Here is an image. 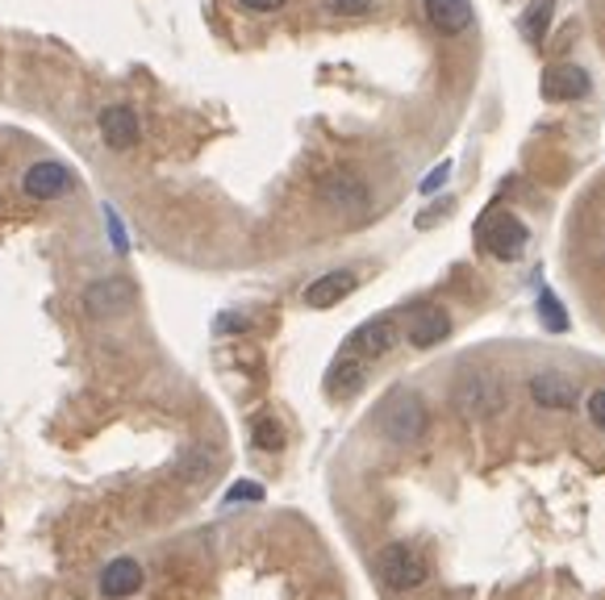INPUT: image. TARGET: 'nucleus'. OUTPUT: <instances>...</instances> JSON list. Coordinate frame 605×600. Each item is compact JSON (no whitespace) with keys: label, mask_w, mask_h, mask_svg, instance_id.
<instances>
[{"label":"nucleus","mask_w":605,"mask_h":600,"mask_svg":"<svg viewBox=\"0 0 605 600\" xmlns=\"http://www.w3.org/2000/svg\"><path fill=\"white\" fill-rule=\"evenodd\" d=\"M376 426L393 447H414L417 438L426 433V426H431V413H426L422 393L397 388L393 396H384L376 409Z\"/></svg>","instance_id":"f257e3e1"},{"label":"nucleus","mask_w":605,"mask_h":600,"mask_svg":"<svg viewBox=\"0 0 605 600\" xmlns=\"http://www.w3.org/2000/svg\"><path fill=\"white\" fill-rule=\"evenodd\" d=\"M476 243L485 246L492 259L513 262V259L527 255L530 229L522 217H513V213H506V208H489V213L480 217V225H476Z\"/></svg>","instance_id":"f03ea898"},{"label":"nucleus","mask_w":605,"mask_h":600,"mask_svg":"<svg viewBox=\"0 0 605 600\" xmlns=\"http://www.w3.org/2000/svg\"><path fill=\"white\" fill-rule=\"evenodd\" d=\"M376 576L380 583L393 588V592H414V588L426 583L431 567H426V559H422L410 543H389L376 555Z\"/></svg>","instance_id":"7ed1b4c3"},{"label":"nucleus","mask_w":605,"mask_h":600,"mask_svg":"<svg viewBox=\"0 0 605 600\" xmlns=\"http://www.w3.org/2000/svg\"><path fill=\"white\" fill-rule=\"evenodd\" d=\"M501 405H506V393H501V384L489 379V375L473 372L455 384V409L464 413L468 421H485L492 413H501Z\"/></svg>","instance_id":"20e7f679"},{"label":"nucleus","mask_w":605,"mask_h":600,"mask_svg":"<svg viewBox=\"0 0 605 600\" xmlns=\"http://www.w3.org/2000/svg\"><path fill=\"white\" fill-rule=\"evenodd\" d=\"M130 304H134V283L121 280V276H105V280H93L84 288V313L93 321L121 318Z\"/></svg>","instance_id":"39448f33"},{"label":"nucleus","mask_w":605,"mask_h":600,"mask_svg":"<svg viewBox=\"0 0 605 600\" xmlns=\"http://www.w3.org/2000/svg\"><path fill=\"white\" fill-rule=\"evenodd\" d=\"M318 196L335 213H363L368 201H372V192H368V184H363L355 171H330L322 184H318Z\"/></svg>","instance_id":"423d86ee"},{"label":"nucleus","mask_w":605,"mask_h":600,"mask_svg":"<svg viewBox=\"0 0 605 600\" xmlns=\"http://www.w3.org/2000/svg\"><path fill=\"white\" fill-rule=\"evenodd\" d=\"M393 342H397V321L393 318H372L363 321L355 334L347 338V346H342V355L347 358H380L393 351Z\"/></svg>","instance_id":"0eeeda50"},{"label":"nucleus","mask_w":605,"mask_h":600,"mask_svg":"<svg viewBox=\"0 0 605 600\" xmlns=\"http://www.w3.org/2000/svg\"><path fill=\"white\" fill-rule=\"evenodd\" d=\"M527 393H530V400H534V405H543V409H572V405L581 400L576 379H572V375H564V372H555V367L530 375Z\"/></svg>","instance_id":"6e6552de"},{"label":"nucleus","mask_w":605,"mask_h":600,"mask_svg":"<svg viewBox=\"0 0 605 600\" xmlns=\"http://www.w3.org/2000/svg\"><path fill=\"white\" fill-rule=\"evenodd\" d=\"M588 88H593V79L581 63H555L539 79V93L548 100H581V96H588Z\"/></svg>","instance_id":"1a4fd4ad"},{"label":"nucleus","mask_w":605,"mask_h":600,"mask_svg":"<svg viewBox=\"0 0 605 600\" xmlns=\"http://www.w3.org/2000/svg\"><path fill=\"white\" fill-rule=\"evenodd\" d=\"M447 334H452V313L443 304H417V309H410V342H414L417 351H431Z\"/></svg>","instance_id":"9d476101"},{"label":"nucleus","mask_w":605,"mask_h":600,"mask_svg":"<svg viewBox=\"0 0 605 600\" xmlns=\"http://www.w3.org/2000/svg\"><path fill=\"white\" fill-rule=\"evenodd\" d=\"M72 171L63 163H34V168L21 175V192L34 196V201H59L63 192H72Z\"/></svg>","instance_id":"9b49d317"},{"label":"nucleus","mask_w":605,"mask_h":600,"mask_svg":"<svg viewBox=\"0 0 605 600\" xmlns=\"http://www.w3.org/2000/svg\"><path fill=\"white\" fill-rule=\"evenodd\" d=\"M100 138H105V147L114 150L138 147V138H142L138 113H134L130 105H105V109H100Z\"/></svg>","instance_id":"f8f14e48"},{"label":"nucleus","mask_w":605,"mask_h":600,"mask_svg":"<svg viewBox=\"0 0 605 600\" xmlns=\"http://www.w3.org/2000/svg\"><path fill=\"white\" fill-rule=\"evenodd\" d=\"M355 288H360V276L339 267V271H326V276H318V280L305 288V304H309V309H330V304L351 297Z\"/></svg>","instance_id":"ddd939ff"},{"label":"nucleus","mask_w":605,"mask_h":600,"mask_svg":"<svg viewBox=\"0 0 605 600\" xmlns=\"http://www.w3.org/2000/svg\"><path fill=\"white\" fill-rule=\"evenodd\" d=\"M142 562L138 559H114L105 571H100V592L109 600H126L134 592H142Z\"/></svg>","instance_id":"4468645a"},{"label":"nucleus","mask_w":605,"mask_h":600,"mask_svg":"<svg viewBox=\"0 0 605 600\" xmlns=\"http://www.w3.org/2000/svg\"><path fill=\"white\" fill-rule=\"evenodd\" d=\"M422 9H426L431 25L443 30V34H464L476 21L473 0H422Z\"/></svg>","instance_id":"2eb2a0df"},{"label":"nucleus","mask_w":605,"mask_h":600,"mask_svg":"<svg viewBox=\"0 0 605 600\" xmlns=\"http://www.w3.org/2000/svg\"><path fill=\"white\" fill-rule=\"evenodd\" d=\"M363 379H368V367H363L360 358L342 355L339 363L326 372V393L330 396H355L363 388Z\"/></svg>","instance_id":"dca6fc26"},{"label":"nucleus","mask_w":605,"mask_h":600,"mask_svg":"<svg viewBox=\"0 0 605 600\" xmlns=\"http://www.w3.org/2000/svg\"><path fill=\"white\" fill-rule=\"evenodd\" d=\"M213 468H217V454H213L209 447H197V450H189V454L180 459L176 475H180V480H189V484H197V480L213 475Z\"/></svg>","instance_id":"f3484780"},{"label":"nucleus","mask_w":605,"mask_h":600,"mask_svg":"<svg viewBox=\"0 0 605 600\" xmlns=\"http://www.w3.org/2000/svg\"><path fill=\"white\" fill-rule=\"evenodd\" d=\"M551 9H555V0H534L527 13H522V34L530 38V42H539V38L548 34V25H551Z\"/></svg>","instance_id":"a211bd4d"},{"label":"nucleus","mask_w":605,"mask_h":600,"mask_svg":"<svg viewBox=\"0 0 605 600\" xmlns=\"http://www.w3.org/2000/svg\"><path fill=\"white\" fill-rule=\"evenodd\" d=\"M539 318H543V325H548L551 334H564V330H567L564 304H560V297H555L551 288H543V292H539Z\"/></svg>","instance_id":"6ab92c4d"},{"label":"nucleus","mask_w":605,"mask_h":600,"mask_svg":"<svg viewBox=\"0 0 605 600\" xmlns=\"http://www.w3.org/2000/svg\"><path fill=\"white\" fill-rule=\"evenodd\" d=\"M251 442L259 450H280L284 447V430L276 417H259L255 426H251Z\"/></svg>","instance_id":"aec40b11"},{"label":"nucleus","mask_w":605,"mask_h":600,"mask_svg":"<svg viewBox=\"0 0 605 600\" xmlns=\"http://www.w3.org/2000/svg\"><path fill=\"white\" fill-rule=\"evenodd\" d=\"M226 501H264V484H255V480H238V484L226 492Z\"/></svg>","instance_id":"412c9836"},{"label":"nucleus","mask_w":605,"mask_h":600,"mask_svg":"<svg viewBox=\"0 0 605 600\" xmlns=\"http://www.w3.org/2000/svg\"><path fill=\"white\" fill-rule=\"evenodd\" d=\"M447 180H452V163H438V168L431 171L426 180H422V196H431V192H438V188L447 184Z\"/></svg>","instance_id":"4be33fe9"},{"label":"nucleus","mask_w":605,"mask_h":600,"mask_svg":"<svg viewBox=\"0 0 605 600\" xmlns=\"http://www.w3.org/2000/svg\"><path fill=\"white\" fill-rule=\"evenodd\" d=\"M588 421H593L597 430H605V388L588 393Z\"/></svg>","instance_id":"5701e85b"},{"label":"nucleus","mask_w":605,"mask_h":600,"mask_svg":"<svg viewBox=\"0 0 605 600\" xmlns=\"http://www.w3.org/2000/svg\"><path fill=\"white\" fill-rule=\"evenodd\" d=\"M330 4H335V13H347V18H360L372 9V0H330Z\"/></svg>","instance_id":"b1692460"},{"label":"nucleus","mask_w":605,"mask_h":600,"mask_svg":"<svg viewBox=\"0 0 605 600\" xmlns=\"http://www.w3.org/2000/svg\"><path fill=\"white\" fill-rule=\"evenodd\" d=\"M243 9H251V13H276V9H284L288 0H238Z\"/></svg>","instance_id":"393cba45"},{"label":"nucleus","mask_w":605,"mask_h":600,"mask_svg":"<svg viewBox=\"0 0 605 600\" xmlns=\"http://www.w3.org/2000/svg\"><path fill=\"white\" fill-rule=\"evenodd\" d=\"M443 213H452V201H438V205L431 208V213H422V217H417V225H431V222H438V217H443Z\"/></svg>","instance_id":"a878e982"},{"label":"nucleus","mask_w":605,"mask_h":600,"mask_svg":"<svg viewBox=\"0 0 605 600\" xmlns=\"http://www.w3.org/2000/svg\"><path fill=\"white\" fill-rule=\"evenodd\" d=\"M217 325H222V330H243L246 321H243V318H222Z\"/></svg>","instance_id":"bb28decb"}]
</instances>
